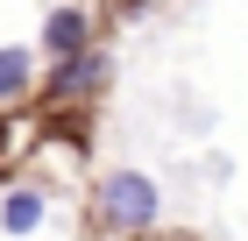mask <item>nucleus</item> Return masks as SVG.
I'll use <instances>...</instances> for the list:
<instances>
[{
	"label": "nucleus",
	"instance_id": "f257e3e1",
	"mask_svg": "<svg viewBox=\"0 0 248 241\" xmlns=\"http://www.w3.org/2000/svg\"><path fill=\"white\" fill-rule=\"evenodd\" d=\"M93 199H99V227H114V234H142V227H156V213H163V192H156V177H142L135 163L107 170Z\"/></svg>",
	"mask_w": 248,
	"mask_h": 241
},
{
	"label": "nucleus",
	"instance_id": "20e7f679",
	"mask_svg": "<svg viewBox=\"0 0 248 241\" xmlns=\"http://www.w3.org/2000/svg\"><path fill=\"white\" fill-rule=\"evenodd\" d=\"M0 227H7V234H36V227H43V192L36 185L7 192V199H0Z\"/></svg>",
	"mask_w": 248,
	"mask_h": 241
},
{
	"label": "nucleus",
	"instance_id": "39448f33",
	"mask_svg": "<svg viewBox=\"0 0 248 241\" xmlns=\"http://www.w3.org/2000/svg\"><path fill=\"white\" fill-rule=\"evenodd\" d=\"M29 78H36V57L29 50H0V99H21Z\"/></svg>",
	"mask_w": 248,
	"mask_h": 241
},
{
	"label": "nucleus",
	"instance_id": "f03ea898",
	"mask_svg": "<svg viewBox=\"0 0 248 241\" xmlns=\"http://www.w3.org/2000/svg\"><path fill=\"white\" fill-rule=\"evenodd\" d=\"M78 50H93V15L85 7H50L43 15V57H78Z\"/></svg>",
	"mask_w": 248,
	"mask_h": 241
},
{
	"label": "nucleus",
	"instance_id": "7ed1b4c3",
	"mask_svg": "<svg viewBox=\"0 0 248 241\" xmlns=\"http://www.w3.org/2000/svg\"><path fill=\"white\" fill-rule=\"evenodd\" d=\"M107 50H78V57H64L57 71H50V99H85V93H99L107 85Z\"/></svg>",
	"mask_w": 248,
	"mask_h": 241
}]
</instances>
